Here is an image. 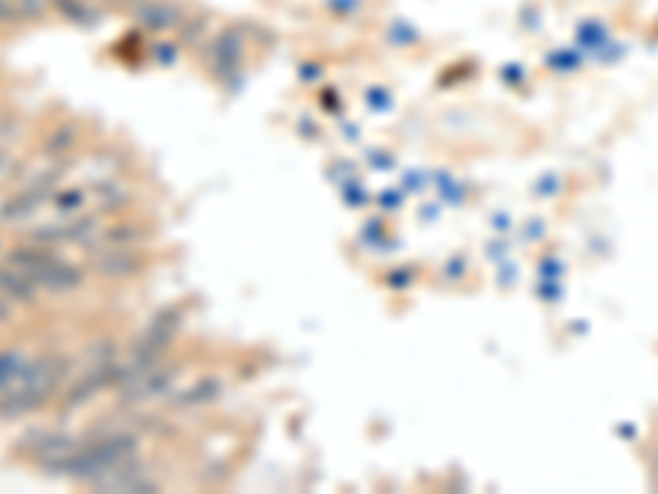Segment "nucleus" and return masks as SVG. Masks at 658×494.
<instances>
[{
  "instance_id": "obj_1",
  "label": "nucleus",
  "mask_w": 658,
  "mask_h": 494,
  "mask_svg": "<svg viewBox=\"0 0 658 494\" xmlns=\"http://www.w3.org/2000/svg\"><path fill=\"white\" fill-rule=\"evenodd\" d=\"M27 353L17 350V346H7V350H0V396L10 389L20 379V373H24L27 366Z\"/></svg>"
},
{
  "instance_id": "obj_2",
  "label": "nucleus",
  "mask_w": 658,
  "mask_h": 494,
  "mask_svg": "<svg viewBox=\"0 0 658 494\" xmlns=\"http://www.w3.org/2000/svg\"><path fill=\"white\" fill-rule=\"evenodd\" d=\"M53 10L63 14V20H70V24H79V27H93L99 17L89 0H53Z\"/></svg>"
},
{
  "instance_id": "obj_3",
  "label": "nucleus",
  "mask_w": 658,
  "mask_h": 494,
  "mask_svg": "<svg viewBox=\"0 0 658 494\" xmlns=\"http://www.w3.org/2000/svg\"><path fill=\"white\" fill-rule=\"evenodd\" d=\"M20 20H43L53 14V0H14Z\"/></svg>"
},
{
  "instance_id": "obj_4",
  "label": "nucleus",
  "mask_w": 658,
  "mask_h": 494,
  "mask_svg": "<svg viewBox=\"0 0 658 494\" xmlns=\"http://www.w3.org/2000/svg\"><path fill=\"white\" fill-rule=\"evenodd\" d=\"M14 24H20L14 0H0V27H14Z\"/></svg>"
},
{
  "instance_id": "obj_5",
  "label": "nucleus",
  "mask_w": 658,
  "mask_h": 494,
  "mask_svg": "<svg viewBox=\"0 0 658 494\" xmlns=\"http://www.w3.org/2000/svg\"><path fill=\"white\" fill-rule=\"evenodd\" d=\"M649 475H652V485L658 488V448H652V458H649Z\"/></svg>"
}]
</instances>
